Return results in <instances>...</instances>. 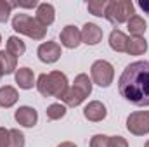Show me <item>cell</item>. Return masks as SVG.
Segmentation results:
<instances>
[{
    "label": "cell",
    "mask_w": 149,
    "mask_h": 147,
    "mask_svg": "<svg viewBox=\"0 0 149 147\" xmlns=\"http://www.w3.org/2000/svg\"><path fill=\"white\" fill-rule=\"evenodd\" d=\"M90 147H109V137L106 135H94L90 140Z\"/></svg>",
    "instance_id": "25"
},
{
    "label": "cell",
    "mask_w": 149,
    "mask_h": 147,
    "mask_svg": "<svg viewBox=\"0 0 149 147\" xmlns=\"http://www.w3.org/2000/svg\"><path fill=\"white\" fill-rule=\"evenodd\" d=\"M102 40V30L94 23H85L81 30V42L87 45H97Z\"/></svg>",
    "instance_id": "12"
},
{
    "label": "cell",
    "mask_w": 149,
    "mask_h": 147,
    "mask_svg": "<svg viewBox=\"0 0 149 147\" xmlns=\"http://www.w3.org/2000/svg\"><path fill=\"white\" fill-rule=\"evenodd\" d=\"M135 16V7L130 0H114V2H108L104 17L114 24H121V23H128L130 17Z\"/></svg>",
    "instance_id": "4"
},
{
    "label": "cell",
    "mask_w": 149,
    "mask_h": 147,
    "mask_svg": "<svg viewBox=\"0 0 149 147\" xmlns=\"http://www.w3.org/2000/svg\"><path fill=\"white\" fill-rule=\"evenodd\" d=\"M57 147H76V144H73V142H63V144H59Z\"/></svg>",
    "instance_id": "30"
},
{
    "label": "cell",
    "mask_w": 149,
    "mask_h": 147,
    "mask_svg": "<svg viewBox=\"0 0 149 147\" xmlns=\"http://www.w3.org/2000/svg\"><path fill=\"white\" fill-rule=\"evenodd\" d=\"M61 57V45L57 42H43L38 47V59L42 62L52 64Z\"/></svg>",
    "instance_id": "8"
},
{
    "label": "cell",
    "mask_w": 149,
    "mask_h": 147,
    "mask_svg": "<svg viewBox=\"0 0 149 147\" xmlns=\"http://www.w3.org/2000/svg\"><path fill=\"white\" fill-rule=\"evenodd\" d=\"M54 14H56L54 5H52V3H47V2H43V3H38L35 19H37L43 28H47V26H50V24L54 23V17H56Z\"/></svg>",
    "instance_id": "13"
},
{
    "label": "cell",
    "mask_w": 149,
    "mask_h": 147,
    "mask_svg": "<svg viewBox=\"0 0 149 147\" xmlns=\"http://www.w3.org/2000/svg\"><path fill=\"white\" fill-rule=\"evenodd\" d=\"M139 7L149 16V0H141V2H139Z\"/></svg>",
    "instance_id": "29"
},
{
    "label": "cell",
    "mask_w": 149,
    "mask_h": 147,
    "mask_svg": "<svg viewBox=\"0 0 149 147\" xmlns=\"http://www.w3.org/2000/svg\"><path fill=\"white\" fill-rule=\"evenodd\" d=\"M17 90L10 85L0 87V106L2 107H12L17 102Z\"/></svg>",
    "instance_id": "16"
},
{
    "label": "cell",
    "mask_w": 149,
    "mask_h": 147,
    "mask_svg": "<svg viewBox=\"0 0 149 147\" xmlns=\"http://www.w3.org/2000/svg\"><path fill=\"white\" fill-rule=\"evenodd\" d=\"M128 42H130V38L120 30H113L111 35H109V47L116 52H127Z\"/></svg>",
    "instance_id": "15"
},
{
    "label": "cell",
    "mask_w": 149,
    "mask_h": 147,
    "mask_svg": "<svg viewBox=\"0 0 149 147\" xmlns=\"http://www.w3.org/2000/svg\"><path fill=\"white\" fill-rule=\"evenodd\" d=\"M0 64L3 68V73L10 74L16 69V64H17V59L14 55H10L7 50H0Z\"/></svg>",
    "instance_id": "20"
},
{
    "label": "cell",
    "mask_w": 149,
    "mask_h": 147,
    "mask_svg": "<svg viewBox=\"0 0 149 147\" xmlns=\"http://www.w3.org/2000/svg\"><path fill=\"white\" fill-rule=\"evenodd\" d=\"M12 28L17 33H23L33 40H43L47 33V28H43L37 19H33L28 14H16L12 17Z\"/></svg>",
    "instance_id": "5"
},
{
    "label": "cell",
    "mask_w": 149,
    "mask_h": 147,
    "mask_svg": "<svg viewBox=\"0 0 149 147\" xmlns=\"http://www.w3.org/2000/svg\"><path fill=\"white\" fill-rule=\"evenodd\" d=\"M80 43H81V31L73 24L64 26L61 31V45H64L66 49H76Z\"/></svg>",
    "instance_id": "9"
},
{
    "label": "cell",
    "mask_w": 149,
    "mask_h": 147,
    "mask_svg": "<svg viewBox=\"0 0 149 147\" xmlns=\"http://www.w3.org/2000/svg\"><path fill=\"white\" fill-rule=\"evenodd\" d=\"M12 9H14V2L0 0V23H5L9 19V14H10Z\"/></svg>",
    "instance_id": "24"
},
{
    "label": "cell",
    "mask_w": 149,
    "mask_h": 147,
    "mask_svg": "<svg viewBox=\"0 0 149 147\" xmlns=\"http://www.w3.org/2000/svg\"><path fill=\"white\" fill-rule=\"evenodd\" d=\"M7 147H24V135L16 128L9 130V144H7Z\"/></svg>",
    "instance_id": "23"
},
{
    "label": "cell",
    "mask_w": 149,
    "mask_h": 147,
    "mask_svg": "<svg viewBox=\"0 0 149 147\" xmlns=\"http://www.w3.org/2000/svg\"><path fill=\"white\" fill-rule=\"evenodd\" d=\"M3 74H5V73H3V68H2V64H0V78H2Z\"/></svg>",
    "instance_id": "31"
},
{
    "label": "cell",
    "mask_w": 149,
    "mask_h": 147,
    "mask_svg": "<svg viewBox=\"0 0 149 147\" xmlns=\"http://www.w3.org/2000/svg\"><path fill=\"white\" fill-rule=\"evenodd\" d=\"M144 147H149V140H148V142H146V146H144Z\"/></svg>",
    "instance_id": "32"
},
{
    "label": "cell",
    "mask_w": 149,
    "mask_h": 147,
    "mask_svg": "<svg viewBox=\"0 0 149 147\" xmlns=\"http://www.w3.org/2000/svg\"><path fill=\"white\" fill-rule=\"evenodd\" d=\"M146 50H148V42H146V38H142V37H132L130 38L127 54H130V55H142Z\"/></svg>",
    "instance_id": "17"
},
{
    "label": "cell",
    "mask_w": 149,
    "mask_h": 147,
    "mask_svg": "<svg viewBox=\"0 0 149 147\" xmlns=\"http://www.w3.org/2000/svg\"><path fill=\"white\" fill-rule=\"evenodd\" d=\"M14 118H16V121L19 123V125H23V126H26V128H31V126H35L38 121V112L33 107H30V106H21L19 109L14 112Z\"/></svg>",
    "instance_id": "10"
},
{
    "label": "cell",
    "mask_w": 149,
    "mask_h": 147,
    "mask_svg": "<svg viewBox=\"0 0 149 147\" xmlns=\"http://www.w3.org/2000/svg\"><path fill=\"white\" fill-rule=\"evenodd\" d=\"M106 114H108L106 106H104L102 102H99V101L88 102V104L85 106V109H83V116H85L88 121H94V123L102 121V119L106 118Z\"/></svg>",
    "instance_id": "11"
},
{
    "label": "cell",
    "mask_w": 149,
    "mask_h": 147,
    "mask_svg": "<svg viewBox=\"0 0 149 147\" xmlns=\"http://www.w3.org/2000/svg\"><path fill=\"white\" fill-rule=\"evenodd\" d=\"M7 52L17 59L19 55H23L26 52V45L19 37H9V40H7Z\"/></svg>",
    "instance_id": "19"
},
{
    "label": "cell",
    "mask_w": 149,
    "mask_h": 147,
    "mask_svg": "<svg viewBox=\"0 0 149 147\" xmlns=\"http://www.w3.org/2000/svg\"><path fill=\"white\" fill-rule=\"evenodd\" d=\"M0 43H2V37H0Z\"/></svg>",
    "instance_id": "33"
},
{
    "label": "cell",
    "mask_w": 149,
    "mask_h": 147,
    "mask_svg": "<svg viewBox=\"0 0 149 147\" xmlns=\"http://www.w3.org/2000/svg\"><path fill=\"white\" fill-rule=\"evenodd\" d=\"M37 88L43 97H56L61 99L68 92V78L61 71H52L49 74H40L37 80Z\"/></svg>",
    "instance_id": "2"
},
{
    "label": "cell",
    "mask_w": 149,
    "mask_h": 147,
    "mask_svg": "<svg viewBox=\"0 0 149 147\" xmlns=\"http://www.w3.org/2000/svg\"><path fill=\"white\" fill-rule=\"evenodd\" d=\"M109 147H128V144L123 137L116 135V137H109Z\"/></svg>",
    "instance_id": "26"
},
{
    "label": "cell",
    "mask_w": 149,
    "mask_h": 147,
    "mask_svg": "<svg viewBox=\"0 0 149 147\" xmlns=\"http://www.w3.org/2000/svg\"><path fill=\"white\" fill-rule=\"evenodd\" d=\"M127 130L134 135H146L149 133V111L132 112L127 119Z\"/></svg>",
    "instance_id": "7"
},
{
    "label": "cell",
    "mask_w": 149,
    "mask_h": 147,
    "mask_svg": "<svg viewBox=\"0 0 149 147\" xmlns=\"http://www.w3.org/2000/svg\"><path fill=\"white\" fill-rule=\"evenodd\" d=\"M66 116V106L64 104H50L47 107V118L56 121V119H61Z\"/></svg>",
    "instance_id": "21"
},
{
    "label": "cell",
    "mask_w": 149,
    "mask_h": 147,
    "mask_svg": "<svg viewBox=\"0 0 149 147\" xmlns=\"http://www.w3.org/2000/svg\"><path fill=\"white\" fill-rule=\"evenodd\" d=\"M106 7H108V2H106V0H92V2H88V3H87L88 12H90V14H94V16H99V17H102V16H104Z\"/></svg>",
    "instance_id": "22"
},
{
    "label": "cell",
    "mask_w": 149,
    "mask_h": 147,
    "mask_svg": "<svg viewBox=\"0 0 149 147\" xmlns=\"http://www.w3.org/2000/svg\"><path fill=\"white\" fill-rule=\"evenodd\" d=\"M127 26H128V31H130L132 37H142L144 31H146V21H144V17H141L137 14L130 17Z\"/></svg>",
    "instance_id": "18"
},
{
    "label": "cell",
    "mask_w": 149,
    "mask_h": 147,
    "mask_svg": "<svg viewBox=\"0 0 149 147\" xmlns=\"http://www.w3.org/2000/svg\"><path fill=\"white\" fill-rule=\"evenodd\" d=\"M90 73H92V80L94 83H97L99 87H109L113 83V78H114V69H113L111 62L108 61H95L90 68Z\"/></svg>",
    "instance_id": "6"
},
{
    "label": "cell",
    "mask_w": 149,
    "mask_h": 147,
    "mask_svg": "<svg viewBox=\"0 0 149 147\" xmlns=\"http://www.w3.org/2000/svg\"><path fill=\"white\" fill-rule=\"evenodd\" d=\"M14 7H23V9H33V7H38V2L33 0V2H14Z\"/></svg>",
    "instance_id": "28"
},
{
    "label": "cell",
    "mask_w": 149,
    "mask_h": 147,
    "mask_svg": "<svg viewBox=\"0 0 149 147\" xmlns=\"http://www.w3.org/2000/svg\"><path fill=\"white\" fill-rule=\"evenodd\" d=\"M16 83H17L19 88H23V90L33 88V85H37V83H35V74H33V71H31L30 68H19V69L16 71Z\"/></svg>",
    "instance_id": "14"
},
{
    "label": "cell",
    "mask_w": 149,
    "mask_h": 147,
    "mask_svg": "<svg viewBox=\"0 0 149 147\" xmlns=\"http://www.w3.org/2000/svg\"><path fill=\"white\" fill-rule=\"evenodd\" d=\"M90 94H92V81H90V78H88L87 74L81 73L74 78V85L71 88H68V92H66V95L63 97V101H64L66 106L76 107V106H80Z\"/></svg>",
    "instance_id": "3"
},
{
    "label": "cell",
    "mask_w": 149,
    "mask_h": 147,
    "mask_svg": "<svg viewBox=\"0 0 149 147\" xmlns=\"http://www.w3.org/2000/svg\"><path fill=\"white\" fill-rule=\"evenodd\" d=\"M7 144H9V130L0 128V147H7Z\"/></svg>",
    "instance_id": "27"
},
{
    "label": "cell",
    "mask_w": 149,
    "mask_h": 147,
    "mask_svg": "<svg viewBox=\"0 0 149 147\" xmlns=\"http://www.w3.org/2000/svg\"><path fill=\"white\" fill-rule=\"evenodd\" d=\"M120 95L134 106H149V61L128 64L118 80Z\"/></svg>",
    "instance_id": "1"
}]
</instances>
